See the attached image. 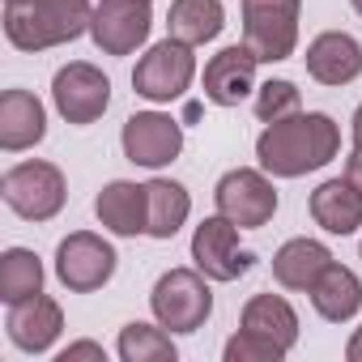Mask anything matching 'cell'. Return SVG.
<instances>
[{
	"mask_svg": "<svg viewBox=\"0 0 362 362\" xmlns=\"http://www.w3.org/2000/svg\"><path fill=\"white\" fill-rule=\"evenodd\" d=\"M341 149V128L324 111H298L277 124H269L256 141V158L269 175L277 179H298L307 170H320L337 158Z\"/></svg>",
	"mask_w": 362,
	"mask_h": 362,
	"instance_id": "1",
	"label": "cell"
},
{
	"mask_svg": "<svg viewBox=\"0 0 362 362\" xmlns=\"http://www.w3.org/2000/svg\"><path fill=\"white\" fill-rule=\"evenodd\" d=\"M90 18H94L90 0H9L5 35L22 52H47L86 35Z\"/></svg>",
	"mask_w": 362,
	"mask_h": 362,
	"instance_id": "2",
	"label": "cell"
},
{
	"mask_svg": "<svg viewBox=\"0 0 362 362\" xmlns=\"http://www.w3.org/2000/svg\"><path fill=\"white\" fill-rule=\"evenodd\" d=\"M0 197H5V205L26 218V222H52L60 209H64V175L60 166L52 162H18L5 170V179H0Z\"/></svg>",
	"mask_w": 362,
	"mask_h": 362,
	"instance_id": "3",
	"label": "cell"
},
{
	"mask_svg": "<svg viewBox=\"0 0 362 362\" xmlns=\"http://www.w3.org/2000/svg\"><path fill=\"white\" fill-rule=\"evenodd\" d=\"M149 307H153L162 328L197 332L209 320V311H214V294H209L201 269H170V273L158 277V286L149 294Z\"/></svg>",
	"mask_w": 362,
	"mask_h": 362,
	"instance_id": "4",
	"label": "cell"
},
{
	"mask_svg": "<svg viewBox=\"0 0 362 362\" xmlns=\"http://www.w3.org/2000/svg\"><path fill=\"white\" fill-rule=\"evenodd\" d=\"M192 77H197V56H192V43H184V39H162V43H153L141 60H136V69H132V90L141 94V98H149V103H170V98H179L188 86H192Z\"/></svg>",
	"mask_w": 362,
	"mask_h": 362,
	"instance_id": "5",
	"label": "cell"
},
{
	"mask_svg": "<svg viewBox=\"0 0 362 362\" xmlns=\"http://www.w3.org/2000/svg\"><path fill=\"white\" fill-rule=\"evenodd\" d=\"M243 43L260 64L290 60L298 43V0H243Z\"/></svg>",
	"mask_w": 362,
	"mask_h": 362,
	"instance_id": "6",
	"label": "cell"
},
{
	"mask_svg": "<svg viewBox=\"0 0 362 362\" xmlns=\"http://www.w3.org/2000/svg\"><path fill=\"white\" fill-rule=\"evenodd\" d=\"M214 201H218V214L230 218L239 230H260L273 222L277 214V188L269 184V179L260 170H226L218 179V188H214Z\"/></svg>",
	"mask_w": 362,
	"mask_h": 362,
	"instance_id": "7",
	"label": "cell"
},
{
	"mask_svg": "<svg viewBox=\"0 0 362 362\" xmlns=\"http://www.w3.org/2000/svg\"><path fill=\"white\" fill-rule=\"evenodd\" d=\"M115 260L119 256L107 239H98L90 230H77L56 247V277L73 294H90V290H103L115 277Z\"/></svg>",
	"mask_w": 362,
	"mask_h": 362,
	"instance_id": "8",
	"label": "cell"
},
{
	"mask_svg": "<svg viewBox=\"0 0 362 362\" xmlns=\"http://www.w3.org/2000/svg\"><path fill=\"white\" fill-rule=\"evenodd\" d=\"M149 0H98L90 18V39L107 56H132L149 39Z\"/></svg>",
	"mask_w": 362,
	"mask_h": 362,
	"instance_id": "9",
	"label": "cell"
},
{
	"mask_svg": "<svg viewBox=\"0 0 362 362\" xmlns=\"http://www.w3.org/2000/svg\"><path fill=\"white\" fill-rule=\"evenodd\" d=\"M52 98H56V111L69 124H94L111 103V81H107L103 69H94L86 60H73V64H64L56 73Z\"/></svg>",
	"mask_w": 362,
	"mask_h": 362,
	"instance_id": "10",
	"label": "cell"
},
{
	"mask_svg": "<svg viewBox=\"0 0 362 362\" xmlns=\"http://www.w3.org/2000/svg\"><path fill=\"white\" fill-rule=\"evenodd\" d=\"M192 260L209 281H235L252 269V252H239V226L230 218H205L192 235Z\"/></svg>",
	"mask_w": 362,
	"mask_h": 362,
	"instance_id": "11",
	"label": "cell"
},
{
	"mask_svg": "<svg viewBox=\"0 0 362 362\" xmlns=\"http://www.w3.org/2000/svg\"><path fill=\"white\" fill-rule=\"evenodd\" d=\"M119 141H124L128 162L158 170V166L179 158V149H184V128H179L170 115H162V111H136V115L124 119V136Z\"/></svg>",
	"mask_w": 362,
	"mask_h": 362,
	"instance_id": "12",
	"label": "cell"
},
{
	"mask_svg": "<svg viewBox=\"0 0 362 362\" xmlns=\"http://www.w3.org/2000/svg\"><path fill=\"white\" fill-rule=\"evenodd\" d=\"M5 328H9V341H13L18 349H26V354H47V349L56 345V337L64 332V311H60L56 298L35 294V298H26V303H9Z\"/></svg>",
	"mask_w": 362,
	"mask_h": 362,
	"instance_id": "13",
	"label": "cell"
},
{
	"mask_svg": "<svg viewBox=\"0 0 362 362\" xmlns=\"http://www.w3.org/2000/svg\"><path fill=\"white\" fill-rule=\"evenodd\" d=\"M256 56L247 43H235V47H222L209 64H205V98L214 107H239L252 86H256Z\"/></svg>",
	"mask_w": 362,
	"mask_h": 362,
	"instance_id": "14",
	"label": "cell"
},
{
	"mask_svg": "<svg viewBox=\"0 0 362 362\" xmlns=\"http://www.w3.org/2000/svg\"><path fill=\"white\" fill-rule=\"evenodd\" d=\"M47 136V111L30 90H5L0 94V149L22 153Z\"/></svg>",
	"mask_w": 362,
	"mask_h": 362,
	"instance_id": "15",
	"label": "cell"
},
{
	"mask_svg": "<svg viewBox=\"0 0 362 362\" xmlns=\"http://www.w3.org/2000/svg\"><path fill=\"white\" fill-rule=\"evenodd\" d=\"M307 73L320 86H349L362 73V43L341 30H324L307 47Z\"/></svg>",
	"mask_w": 362,
	"mask_h": 362,
	"instance_id": "16",
	"label": "cell"
},
{
	"mask_svg": "<svg viewBox=\"0 0 362 362\" xmlns=\"http://www.w3.org/2000/svg\"><path fill=\"white\" fill-rule=\"evenodd\" d=\"M94 214L107 230L132 239V235H145L149 226V197H145V184H128V179H111V184L98 192L94 201Z\"/></svg>",
	"mask_w": 362,
	"mask_h": 362,
	"instance_id": "17",
	"label": "cell"
},
{
	"mask_svg": "<svg viewBox=\"0 0 362 362\" xmlns=\"http://www.w3.org/2000/svg\"><path fill=\"white\" fill-rule=\"evenodd\" d=\"M311 218L328 235H354L362 226V188L349 179H328L311 192Z\"/></svg>",
	"mask_w": 362,
	"mask_h": 362,
	"instance_id": "18",
	"label": "cell"
},
{
	"mask_svg": "<svg viewBox=\"0 0 362 362\" xmlns=\"http://www.w3.org/2000/svg\"><path fill=\"white\" fill-rule=\"evenodd\" d=\"M328 264H332V252L324 243H315V239H290L273 256V277L286 290H307L311 294V286L324 277Z\"/></svg>",
	"mask_w": 362,
	"mask_h": 362,
	"instance_id": "19",
	"label": "cell"
},
{
	"mask_svg": "<svg viewBox=\"0 0 362 362\" xmlns=\"http://www.w3.org/2000/svg\"><path fill=\"white\" fill-rule=\"evenodd\" d=\"M311 303H315V311H320L328 324H345V320H354L358 307H362V281H358L345 264H328L324 277L311 286Z\"/></svg>",
	"mask_w": 362,
	"mask_h": 362,
	"instance_id": "20",
	"label": "cell"
},
{
	"mask_svg": "<svg viewBox=\"0 0 362 362\" xmlns=\"http://www.w3.org/2000/svg\"><path fill=\"white\" fill-rule=\"evenodd\" d=\"M145 197H149V226H145V235L149 239H175L179 226H184L188 214H192L188 188L175 184V179H149Z\"/></svg>",
	"mask_w": 362,
	"mask_h": 362,
	"instance_id": "21",
	"label": "cell"
},
{
	"mask_svg": "<svg viewBox=\"0 0 362 362\" xmlns=\"http://www.w3.org/2000/svg\"><path fill=\"white\" fill-rule=\"evenodd\" d=\"M222 26H226L222 0H175V5H170V35L192 43V47L218 39Z\"/></svg>",
	"mask_w": 362,
	"mask_h": 362,
	"instance_id": "22",
	"label": "cell"
},
{
	"mask_svg": "<svg viewBox=\"0 0 362 362\" xmlns=\"http://www.w3.org/2000/svg\"><path fill=\"white\" fill-rule=\"evenodd\" d=\"M243 328L264 332V337H273L286 349H294V341H298V315H294V307L281 294H256L243 307Z\"/></svg>",
	"mask_w": 362,
	"mask_h": 362,
	"instance_id": "23",
	"label": "cell"
},
{
	"mask_svg": "<svg viewBox=\"0 0 362 362\" xmlns=\"http://www.w3.org/2000/svg\"><path fill=\"white\" fill-rule=\"evenodd\" d=\"M43 294V264L30 247H9L0 256V298L5 303H26Z\"/></svg>",
	"mask_w": 362,
	"mask_h": 362,
	"instance_id": "24",
	"label": "cell"
},
{
	"mask_svg": "<svg viewBox=\"0 0 362 362\" xmlns=\"http://www.w3.org/2000/svg\"><path fill=\"white\" fill-rule=\"evenodd\" d=\"M119 358L124 362H175L179 349H175V341L162 328L136 320V324H124L119 328Z\"/></svg>",
	"mask_w": 362,
	"mask_h": 362,
	"instance_id": "25",
	"label": "cell"
},
{
	"mask_svg": "<svg viewBox=\"0 0 362 362\" xmlns=\"http://www.w3.org/2000/svg\"><path fill=\"white\" fill-rule=\"evenodd\" d=\"M286 354H290L286 345H277L273 337L252 332V328H243L226 341V362H281Z\"/></svg>",
	"mask_w": 362,
	"mask_h": 362,
	"instance_id": "26",
	"label": "cell"
},
{
	"mask_svg": "<svg viewBox=\"0 0 362 362\" xmlns=\"http://www.w3.org/2000/svg\"><path fill=\"white\" fill-rule=\"evenodd\" d=\"M256 115H260V124H277L286 115H298V86L294 81H264L256 90Z\"/></svg>",
	"mask_w": 362,
	"mask_h": 362,
	"instance_id": "27",
	"label": "cell"
},
{
	"mask_svg": "<svg viewBox=\"0 0 362 362\" xmlns=\"http://www.w3.org/2000/svg\"><path fill=\"white\" fill-rule=\"evenodd\" d=\"M77 358H94V362H107L103 345H94V341H77V345H69V349L60 354V362H77Z\"/></svg>",
	"mask_w": 362,
	"mask_h": 362,
	"instance_id": "28",
	"label": "cell"
},
{
	"mask_svg": "<svg viewBox=\"0 0 362 362\" xmlns=\"http://www.w3.org/2000/svg\"><path fill=\"white\" fill-rule=\"evenodd\" d=\"M345 179L362 188V149H354V153L345 158Z\"/></svg>",
	"mask_w": 362,
	"mask_h": 362,
	"instance_id": "29",
	"label": "cell"
},
{
	"mask_svg": "<svg viewBox=\"0 0 362 362\" xmlns=\"http://www.w3.org/2000/svg\"><path fill=\"white\" fill-rule=\"evenodd\" d=\"M345 358H349V362H362V328L349 337V345H345Z\"/></svg>",
	"mask_w": 362,
	"mask_h": 362,
	"instance_id": "30",
	"label": "cell"
},
{
	"mask_svg": "<svg viewBox=\"0 0 362 362\" xmlns=\"http://www.w3.org/2000/svg\"><path fill=\"white\" fill-rule=\"evenodd\" d=\"M354 149H362V107L354 111Z\"/></svg>",
	"mask_w": 362,
	"mask_h": 362,
	"instance_id": "31",
	"label": "cell"
},
{
	"mask_svg": "<svg viewBox=\"0 0 362 362\" xmlns=\"http://www.w3.org/2000/svg\"><path fill=\"white\" fill-rule=\"evenodd\" d=\"M349 5H354V9H358V13H362V0H349Z\"/></svg>",
	"mask_w": 362,
	"mask_h": 362,
	"instance_id": "32",
	"label": "cell"
},
{
	"mask_svg": "<svg viewBox=\"0 0 362 362\" xmlns=\"http://www.w3.org/2000/svg\"><path fill=\"white\" fill-rule=\"evenodd\" d=\"M5 5H9V0H5Z\"/></svg>",
	"mask_w": 362,
	"mask_h": 362,
	"instance_id": "33",
	"label": "cell"
}]
</instances>
